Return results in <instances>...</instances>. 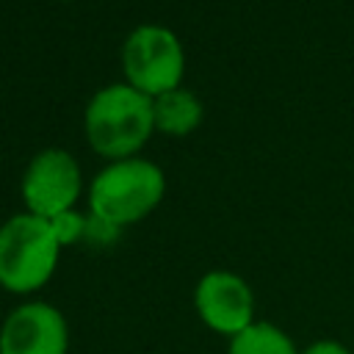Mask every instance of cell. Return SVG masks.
<instances>
[{
  "instance_id": "12",
  "label": "cell",
  "mask_w": 354,
  "mask_h": 354,
  "mask_svg": "<svg viewBox=\"0 0 354 354\" xmlns=\"http://www.w3.org/2000/svg\"><path fill=\"white\" fill-rule=\"evenodd\" d=\"M301 354H354V351L340 340L324 337V340H313L307 348H301Z\"/></svg>"
},
{
  "instance_id": "9",
  "label": "cell",
  "mask_w": 354,
  "mask_h": 354,
  "mask_svg": "<svg viewBox=\"0 0 354 354\" xmlns=\"http://www.w3.org/2000/svg\"><path fill=\"white\" fill-rule=\"evenodd\" d=\"M227 354H301V351L271 321H254L230 340Z\"/></svg>"
},
{
  "instance_id": "11",
  "label": "cell",
  "mask_w": 354,
  "mask_h": 354,
  "mask_svg": "<svg viewBox=\"0 0 354 354\" xmlns=\"http://www.w3.org/2000/svg\"><path fill=\"white\" fill-rule=\"evenodd\" d=\"M116 235H119V227L116 224H111V221H105V218H100V216H86V230H83V241H88V243H94V246H111L113 241H116Z\"/></svg>"
},
{
  "instance_id": "8",
  "label": "cell",
  "mask_w": 354,
  "mask_h": 354,
  "mask_svg": "<svg viewBox=\"0 0 354 354\" xmlns=\"http://www.w3.org/2000/svg\"><path fill=\"white\" fill-rule=\"evenodd\" d=\"M152 119L160 133L185 136L202 122V105L191 91L171 88L166 94L152 97Z\"/></svg>"
},
{
  "instance_id": "4",
  "label": "cell",
  "mask_w": 354,
  "mask_h": 354,
  "mask_svg": "<svg viewBox=\"0 0 354 354\" xmlns=\"http://www.w3.org/2000/svg\"><path fill=\"white\" fill-rule=\"evenodd\" d=\"M124 75L133 88L147 97L180 88L183 77V47L177 36L160 25L136 28L122 50Z\"/></svg>"
},
{
  "instance_id": "1",
  "label": "cell",
  "mask_w": 354,
  "mask_h": 354,
  "mask_svg": "<svg viewBox=\"0 0 354 354\" xmlns=\"http://www.w3.org/2000/svg\"><path fill=\"white\" fill-rule=\"evenodd\" d=\"M152 127V97L141 94L130 83L105 86L86 108L88 141L105 158L124 160L149 138Z\"/></svg>"
},
{
  "instance_id": "6",
  "label": "cell",
  "mask_w": 354,
  "mask_h": 354,
  "mask_svg": "<svg viewBox=\"0 0 354 354\" xmlns=\"http://www.w3.org/2000/svg\"><path fill=\"white\" fill-rule=\"evenodd\" d=\"M77 194H80V169L69 152L44 149L33 158L22 180V196L28 213L53 218L64 210H72Z\"/></svg>"
},
{
  "instance_id": "7",
  "label": "cell",
  "mask_w": 354,
  "mask_h": 354,
  "mask_svg": "<svg viewBox=\"0 0 354 354\" xmlns=\"http://www.w3.org/2000/svg\"><path fill=\"white\" fill-rule=\"evenodd\" d=\"M69 326L58 307L25 301L14 307L0 326V354H66Z\"/></svg>"
},
{
  "instance_id": "10",
  "label": "cell",
  "mask_w": 354,
  "mask_h": 354,
  "mask_svg": "<svg viewBox=\"0 0 354 354\" xmlns=\"http://www.w3.org/2000/svg\"><path fill=\"white\" fill-rule=\"evenodd\" d=\"M47 221H50V227H53V232H55V238H58L61 246L75 243L77 238H83L86 216H80V213H75V210H64V213H58V216H53V218H47Z\"/></svg>"
},
{
  "instance_id": "3",
  "label": "cell",
  "mask_w": 354,
  "mask_h": 354,
  "mask_svg": "<svg viewBox=\"0 0 354 354\" xmlns=\"http://www.w3.org/2000/svg\"><path fill=\"white\" fill-rule=\"evenodd\" d=\"M166 191V177L163 171L138 158H124L111 166H105L88 191V205L91 213L124 227L138 218H144L163 196Z\"/></svg>"
},
{
  "instance_id": "2",
  "label": "cell",
  "mask_w": 354,
  "mask_h": 354,
  "mask_svg": "<svg viewBox=\"0 0 354 354\" xmlns=\"http://www.w3.org/2000/svg\"><path fill=\"white\" fill-rule=\"evenodd\" d=\"M61 243L47 218L11 216L0 227V285L11 293L39 290L55 271Z\"/></svg>"
},
{
  "instance_id": "5",
  "label": "cell",
  "mask_w": 354,
  "mask_h": 354,
  "mask_svg": "<svg viewBox=\"0 0 354 354\" xmlns=\"http://www.w3.org/2000/svg\"><path fill=\"white\" fill-rule=\"evenodd\" d=\"M194 307L207 329L230 340L254 324V293L232 271H207L194 288Z\"/></svg>"
}]
</instances>
